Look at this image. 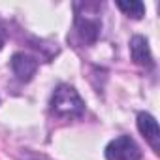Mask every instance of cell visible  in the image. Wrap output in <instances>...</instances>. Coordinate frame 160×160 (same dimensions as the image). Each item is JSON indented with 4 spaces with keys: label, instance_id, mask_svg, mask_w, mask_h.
<instances>
[{
    "label": "cell",
    "instance_id": "cell-7",
    "mask_svg": "<svg viewBox=\"0 0 160 160\" xmlns=\"http://www.w3.org/2000/svg\"><path fill=\"white\" fill-rule=\"evenodd\" d=\"M117 8L121 12H124L128 17L132 19H141L145 15V6L139 0H130V2H117Z\"/></svg>",
    "mask_w": 160,
    "mask_h": 160
},
{
    "label": "cell",
    "instance_id": "cell-2",
    "mask_svg": "<svg viewBox=\"0 0 160 160\" xmlns=\"http://www.w3.org/2000/svg\"><path fill=\"white\" fill-rule=\"evenodd\" d=\"M49 111L57 119L75 121L85 115V102L72 85L62 83L53 91V96L49 102Z\"/></svg>",
    "mask_w": 160,
    "mask_h": 160
},
{
    "label": "cell",
    "instance_id": "cell-5",
    "mask_svg": "<svg viewBox=\"0 0 160 160\" xmlns=\"http://www.w3.org/2000/svg\"><path fill=\"white\" fill-rule=\"evenodd\" d=\"M130 57H132V60L138 66H141L145 70H152L154 68V58H152L149 42L143 36H134L130 40Z\"/></svg>",
    "mask_w": 160,
    "mask_h": 160
},
{
    "label": "cell",
    "instance_id": "cell-3",
    "mask_svg": "<svg viewBox=\"0 0 160 160\" xmlns=\"http://www.w3.org/2000/svg\"><path fill=\"white\" fill-rule=\"evenodd\" d=\"M104 154L106 160H141V149L130 136H119L111 139Z\"/></svg>",
    "mask_w": 160,
    "mask_h": 160
},
{
    "label": "cell",
    "instance_id": "cell-1",
    "mask_svg": "<svg viewBox=\"0 0 160 160\" xmlns=\"http://www.w3.org/2000/svg\"><path fill=\"white\" fill-rule=\"evenodd\" d=\"M102 4L98 2H75L73 4V30L79 42L85 45H92L98 42L102 32Z\"/></svg>",
    "mask_w": 160,
    "mask_h": 160
},
{
    "label": "cell",
    "instance_id": "cell-4",
    "mask_svg": "<svg viewBox=\"0 0 160 160\" xmlns=\"http://www.w3.org/2000/svg\"><path fill=\"white\" fill-rule=\"evenodd\" d=\"M10 66H12L13 75L21 83H28L38 70V60L27 53H15L10 60Z\"/></svg>",
    "mask_w": 160,
    "mask_h": 160
},
{
    "label": "cell",
    "instance_id": "cell-8",
    "mask_svg": "<svg viewBox=\"0 0 160 160\" xmlns=\"http://www.w3.org/2000/svg\"><path fill=\"white\" fill-rule=\"evenodd\" d=\"M6 38H8V30H6V23L0 19V49L6 45Z\"/></svg>",
    "mask_w": 160,
    "mask_h": 160
},
{
    "label": "cell",
    "instance_id": "cell-6",
    "mask_svg": "<svg viewBox=\"0 0 160 160\" xmlns=\"http://www.w3.org/2000/svg\"><path fill=\"white\" fill-rule=\"evenodd\" d=\"M138 130L143 134V138L151 143V147L154 149V152H160V130H158V122L151 113L141 111L138 115Z\"/></svg>",
    "mask_w": 160,
    "mask_h": 160
}]
</instances>
